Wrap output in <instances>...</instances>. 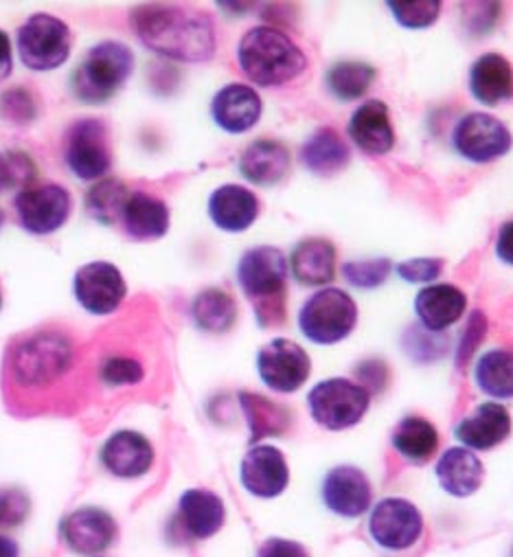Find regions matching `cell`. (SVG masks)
Listing matches in <instances>:
<instances>
[{
    "instance_id": "obj_1",
    "label": "cell",
    "mask_w": 513,
    "mask_h": 557,
    "mask_svg": "<svg viewBox=\"0 0 513 557\" xmlns=\"http://www.w3.org/2000/svg\"><path fill=\"white\" fill-rule=\"evenodd\" d=\"M133 32L154 53L178 62H207L217 40L213 21L178 5H141L130 16Z\"/></svg>"
},
{
    "instance_id": "obj_2",
    "label": "cell",
    "mask_w": 513,
    "mask_h": 557,
    "mask_svg": "<svg viewBox=\"0 0 513 557\" xmlns=\"http://www.w3.org/2000/svg\"><path fill=\"white\" fill-rule=\"evenodd\" d=\"M237 62L241 73L256 86H284L308 69L303 51L275 27H254L239 40Z\"/></svg>"
},
{
    "instance_id": "obj_3",
    "label": "cell",
    "mask_w": 513,
    "mask_h": 557,
    "mask_svg": "<svg viewBox=\"0 0 513 557\" xmlns=\"http://www.w3.org/2000/svg\"><path fill=\"white\" fill-rule=\"evenodd\" d=\"M237 278L262 327L284 323L288 259L279 248L256 246L246 250L237 265Z\"/></svg>"
},
{
    "instance_id": "obj_4",
    "label": "cell",
    "mask_w": 513,
    "mask_h": 557,
    "mask_svg": "<svg viewBox=\"0 0 513 557\" xmlns=\"http://www.w3.org/2000/svg\"><path fill=\"white\" fill-rule=\"evenodd\" d=\"M135 55L130 47L116 40L95 45L71 77L73 95L84 103H105L133 75Z\"/></svg>"
},
{
    "instance_id": "obj_5",
    "label": "cell",
    "mask_w": 513,
    "mask_h": 557,
    "mask_svg": "<svg viewBox=\"0 0 513 557\" xmlns=\"http://www.w3.org/2000/svg\"><path fill=\"white\" fill-rule=\"evenodd\" d=\"M73 349L66 336L42 332L23 341L12 351L10 371L21 386H47L64 375L71 367Z\"/></svg>"
},
{
    "instance_id": "obj_6",
    "label": "cell",
    "mask_w": 513,
    "mask_h": 557,
    "mask_svg": "<svg viewBox=\"0 0 513 557\" xmlns=\"http://www.w3.org/2000/svg\"><path fill=\"white\" fill-rule=\"evenodd\" d=\"M355 323V301L338 288H325L312 295L299 312V327L303 336L316 345H336L345 341L353 332Z\"/></svg>"
},
{
    "instance_id": "obj_7",
    "label": "cell",
    "mask_w": 513,
    "mask_h": 557,
    "mask_svg": "<svg viewBox=\"0 0 513 557\" xmlns=\"http://www.w3.org/2000/svg\"><path fill=\"white\" fill-rule=\"evenodd\" d=\"M21 62L36 73L60 69L71 55V29L51 14H34L18 29L16 38Z\"/></svg>"
},
{
    "instance_id": "obj_8",
    "label": "cell",
    "mask_w": 513,
    "mask_h": 557,
    "mask_svg": "<svg viewBox=\"0 0 513 557\" xmlns=\"http://www.w3.org/2000/svg\"><path fill=\"white\" fill-rule=\"evenodd\" d=\"M368 404L371 393L345 377L323 380L308 395L314 422L327 431H345L355 426L366 414Z\"/></svg>"
},
{
    "instance_id": "obj_9",
    "label": "cell",
    "mask_w": 513,
    "mask_h": 557,
    "mask_svg": "<svg viewBox=\"0 0 513 557\" xmlns=\"http://www.w3.org/2000/svg\"><path fill=\"white\" fill-rule=\"evenodd\" d=\"M64 159L79 181H99L112 168L108 127L99 119L75 121L64 141Z\"/></svg>"
},
{
    "instance_id": "obj_10",
    "label": "cell",
    "mask_w": 513,
    "mask_h": 557,
    "mask_svg": "<svg viewBox=\"0 0 513 557\" xmlns=\"http://www.w3.org/2000/svg\"><path fill=\"white\" fill-rule=\"evenodd\" d=\"M454 150L470 163H491L511 150V132L502 121L485 112L465 114L452 132Z\"/></svg>"
},
{
    "instance_id": "obj_11",
    "label": "cell",
    "mask_w": 513,
    "mask_h": 557,
    "mask_svg": "<svg viewBox=\"0 0 513 557\" xmlns=\"http://www.w3.org/2000/svg\"><path fill=\"white\" fill-rule=\"evenodd\" d=\"M16 215L21 226L32 235H51L60 231L73 209L71 194L55 183L29 185L18 191Z\"/></svg>"
},
{
    "instance_id": "obj_12",
    "label": "cell",
    "mask_w": 513,
    "mask_h": 557,
    "mask_svg": "<svg viewBox=\"0 0 513 557\" xmlns=\"http://www.w3.org/2000/svg\"><path fill=\"white\" fill-rule=\"evenodd\" d=\"M368 533L381 548L406 550L420 542L424 518L420 509L404 498H384L368 516Z\"/></svg>"
},
{
    "instance_id": "obj_13",
    "label": "cell",
    "mask_w": 513,
    "mask_h": 557,
    "mask_svg": "<svg viewBox=\"0 0 513 557\" xmlns=\"http://www.w3.org/2000/svg\"><path fill=\"white\" fill-rule=\"evenodd\" d=\"M73 293L88 314L105 317L121 308L127 288L121 270L114 263L90 261L75 272Z\"/></svg>"
},
{
    "instance_id": "obj_14",
    "label": "cell",
    "mask_w": 513,
    "mask_h": 557,
    "mask_svg": "<svg viewBox=\"0 0 513 557\" xmlns=\"http://www.w3.org/2000/svg\"><path fill=\"white\" fill-rule=\"evenodd\" d=\"M256 371L268 388L277 393H295L308 382L312 360L301 345L288 338H275L256 356Z\"/></svg>"
},
{
    "instance_id": "obj_15",
    "label": "cell",
    "mask_w": 513,
    "mask_h": 557,
    "mask_svg": "<svg viewBox=\"0 0 513 557\" xmlns=\"http://www.w3.org/2000/svg\"><path fill=\"white\" fill-rule=\"evenodd\" d=\"M241 485L256 498L281 496L290 483L286 457L275 446H254L246 453L239 468Z\"/></svg>"
},
{
    "instance_id": "obj_16",
    "label": "cell",
    "mask_w": 513,
    "mask_h": 557,
    "mask_svg": "<svg viewBox=\"0 0 513 557\" xmlns=\"http://www.w3.org/2000/svg\"><path fill=\"white\" fill-rule=\"evenodd\" d=\"M64 544L77 555H97L112 546L116 537V520L99 507H79L62 520Z\"/></svg>"
},
{
    "instance_id": "obj_17",
    "label": "cell",
    "mask_w": 513,
    "mask_h": 557,
    "mask_svg": "<svg viewBox=\"0 0 513 557\" xmlns=\"http://www.w3.org/2000/svg\"><path fill=\"white\" fill-rule=\"evenodd\" d=\"M323 500L329 511L342 518H358L373 503V487L366 474L353 466L334 468L323 481Z\"/></svg>"
},
{
    "instance_id": "obj_18",
    "label": "cell",
    "mask_w": 513,
    "mask_h": 557,
    "mask_svg": "<svg viewBox=\"0 0 513 557\" xmlns=\"http://www.w3.org/2000/svg\"><path fill=\"white\" fill-rule=\"evenodd\" d=\"M103 468L118 479H139L154 466V448L135 431H118L101 448Z\"/></svg>"
},
{
    "instance_id": "obj_19",
    "label": "cell",
    "mask_w": 513,
    "mask_h": 557,
    "mask_svg": "<svg viewBox=\"0 0 513 557\" xmlns=\"http://www.w3.org/2000/svg\"><path fill=\"white\" fill-rule=\"evenodd\" d=\"M351 141L371 157H381L393 150L396 132L391 125V114L384 101L373 99L362 103L349 121Z\"/></svg>"
},
{
    "instance_id": "obj_20",
    "label": "cell",
    "mask_w": 513,
    "mask_h": 557,
    "mask_svg": "<svg viewBox=\"0 0 513 557\" xmlns=\"http://www.w3.org/2000/svg\"><path fill=\"white\" fill-rule=\"evenodd\" d=\"M262 110V97L246 84H228L211 101L213 121L228 134H243L254 127Z\"/></svg>"
},
{
    "instance_id": "obj_21",
    "label": "cell",
    "mask_w": 513,
    "mask_h": 557,
    "mask_svg": "<svg viewBox=\"0 0 513 557\" xmlns=\"http://www.w3.org/2000/svg\"><path fill=\"white\" fill-rule=\"evenodd\" d=\"M454 435L472 450H491L511 435V414L502 404H480L459 422Z\"/></svg>"
},
{
    "instance_id": "obj_22",
    "label": "cell",
    "mask_w": 513,
    "mask_h": 557,
    "mask_svg": "<svg viewBox=\"0 0 513 557\" xmlns=\"http://www.w3.org/2000/svg\"><path fill=\"white\" fill-rule=\"evenodd\" d=\"M121 224L133 239H161L170 231V209L148 191H130L123 205Z\"/></svg>"
},
{
    "instance_id": "obj_23",
    "label": "cell",
    "mask_w": 513,
    "mask_h": 557,
    "mask_svg": "<svg viewBox=\"0 0 513 557\" xmlns=\"http://www.w3.org/2000/svg\"><path fill=\"white\" fill-rule=\"evenodd\" d=\"M241 176L256 187H273L290 172V152L284 144L260 138L250 144L239 159Z\"/></svg>"
},
{
    "instance_id": "obj_24",
    "label": "cell",
    "mask_w": 513,
    "mask_h": 557,
    "mask_svg": "<svg viewBox=\"0 0 513 557\" xmlns=\"http://www.w3.org/2000/svg\"><path fill=\"white\" fill-rule=\"evenodd\" d=\"M209 215L220 231L243 233L260 215V200L239 185H224L209 198Z\"/></svg>"
},
{
    "instance_id": "obj_25",
    "label": "cell",
    "mask_w": 513,
    "mask_h": 557,
    "mask_svg": "<svg viewBox=\"0 0 513 557\" xmlns=\"http://www.w3.org/2000/svg\"><path fill=\"white\" fill-rule=\"evenodd\" d=\"M178 520L189 537L207 540L222 529L226 507L222 498L209 490H187L178 503Z\"/></svg>"
},
{
    "instance_id": "obj_26",
    "label": "cell",
    "mask_w": 513,
    "mask_h": 557,
    "mask_svg": "<svg viewBox=\"0 0 513 557\" xmlns=\"http://www.w3.org/2000/svg\"><path fill=\"white\" fill-rule=\"evenodd\" d=\"M465 306H467L465 295L459 288L448 284L428 286L415 299V312L422 325L430 332H443L456 321H461Z\"/></svg>"
},
{
    "instance_id": "obj_27",
    "label": "cell",
    "mask_w": 513,
    "mask_h": 557,
    "mask_svg": "<svg viewBox=\"0 0 513 557\" xmlns=\"http://www.w3.org/2000/svg\"><path fill=\"white\" fill-rule=\"evenodd\" d=\"M470 90L476 101L485 106H498L513 97V69L498 55L487 53L478 58L470 73Z\"/></svg>"
},
{
    "instance_id": "obj_28",
    "label": "cell",
    "mask_w": 513,
    "mask_h": 557,
    "mask_svg": "<svg viewBox=\"0 0 513 557\" xmlns=\"http://www.w3.org/2000/svg\"><path fill=\"white\" fill-rule=\"evenodd\" d=\"M485 468L480 459L467 448H450L437 461V479L441 487L456 496H472L483 485Z\"/></svg>"
},
{
    "instance_id": "obj_29",
    "label": "cell",
    "mask_w": 513,
    "mask_h": 557,
    "mask_svg": "<svg viewBox=\"0 0 513 557\" xmlns=\"http://www.w3.org/2000/svg\"><path fill=\"white\" fill-rule=\"evenodd\" d=\"M297 282L303 286H325L336 274V248L327 239H305L290 257Z\"/></svg>"
},
{
    "instance_id": "obj_30",
    "label": "cell",
    "mask_w": 513,
    "mask_h": 557,
    "mask_svg": "<svg viewBox=\"0 0 513 557\" xmlns=\"http://www.w3.org/2000/svg\"><path fill=\"white\" fill-rule=\"evenodd\" d=\"M349 159L351 154L347 144L331 127H321L318 132H314L301 148L303 165L318 176L340 174L349 165Z\"/></svg>"
},
{
    "instance_id": "obj_31",
    "label": "cell",
    "mask_w": 513,
    "mask_h": 557,
    "mask_svg": "<svg viewBox=\"0 0 513 557\" xmlns=\"http://www.w3.org/2000/svg\"><path fill=\"white\" fill-rule=\"evenodd\" d=\"M241 410L248 420L250 429V442L256 444L264 437H279L290 426V412L288 408L275 404L273 399L256 395V393H239Z\"/></svg>"
},
{
    "instance_id": "obj_32",
    "label": "cell",
    "mask_w": 513,
    "mask_h": 557,
    "mask_svg": "<svg viewBox=\"0 0 513 557\" xmlns=\"http://www.w3.org/2000/svg\"><path fill=\"white\" fill-rule=\"evenodd\" d=\"M393 448L411 463H426L439 448V435L428 420L406 417L393 433Z\"/></svg>"
},
{
    "instance_id": "obj_33",
    "label": "cell",
    "mask_w": 513,
    "mask_h": 557,
    "mask_svg": "<svg viewBox=\"0 0 513 557\" xmlns=\"http://www.w3.org/2000/svg\"><path fill=\"white\" fill-rule=\"evenodd\" d=\"M474 380L483 393L496 399L513 397V349H493L478 358Z\"/></svg>"
},
{
    "instance_id": "obj_34",
    "label": "cell",
    "mask_w": 513,
    "mask_h": 557,
    "mask_svg": "<svg viewBox=\"0 0 513 557\" xmlns=\"http://www.w3.org/2000/svg\"><path fill=\"white\" fill-rule=\"evenodd\" d=\"M193 323L209 334H224L237 321V306L230 295L220 288H209L200 293L191 304Z\"/></svg>"
},
{
    "instance_id": "obj_35",
    "label": "cell",
    "mask_w": 513,
    "mask_h": 557,
    "mask_svg": "<svg viewBox=\"0 0 513 557\" xmlns=\"http://www.w3.org/2000/svg\"><path fill=\"white\" fill-rule=\"evenodd\" d=\"M127 194H130V189L125 187V183L116 178H103L88 191L86 211L95 222L103 226H114L116 222H121Z\"/></svg>"
},
{
    "instance_id": "obj_36",
    "label": "cell",
    "mask_w": 513,
    "mask_h": 557,
    "mask_svg": "<svg viewBox=\"0 0 513 557\" xmlns=\"http://www.w3.org/2000/svg\"><path fill=\"white\" fill-rule=\"evenodd\" d=\"M375 82V69L364 62H338L327 71V88L340 101L362 97Z\"/></svg>"
},
{
    "instance_id": "obj_37",
    "label": "cell",
    "mask_w": 513,
    "mask_h": 557,
    "mask_svg": "<svg viewBox=\"0 0 513 557\" xmlns=\"http://www.w3.org/2000/svg\"><path fill=\"white\" fill-rule=\"evenodd\" d=\"M36 172V163L25 152H0V191L34 185Z\"/></svg>"
},
{
    "instance_id": "obj_38",
    "label": "cell",
    "mask_w": 513,
    "mask_h": 557,
    "mask_svg": "<svg viewBox=\"0 0 513 557\" xmlns=\"http://www.w3.org/2000/svg\"><path fill=\"white\" fill-rule=\"evenodd\" d=\"M342 274L347 282L355 288L371 290L381 286L391 274L389 259H375V261H349L342 265Z\"/></svg>"
},
{
    "instance_id": "obj_39",
    "label": "cell",
    "mask_w": 513,
    "mask_h": 557,
    "mask_svg": "<svg viewBox=\"0 0 513 557\" xmlns=\"http://www.w3.org/2000/svg\"><path fill=\"white\" fill-rule=\"evenodd\" d=\"M396 21L406 29H426L437 23L441 3L439 0H420V3H389Z\"/></svg>"
},
{
    "instance_id": "obj_40",
    "label": "cell",
    "mask_w": 513,
    "mask_h": 557,
    "mask_svg": "<svg viewBox=\"0 0 513 557\" xmlns=\"http://www.w3.org/2000/svg\"><path fill=\"white\" fill-rule=\"evenodd\" d=\"M99 375H101V382L108 386L139 384L143 380V367L141 362L127 356H110L101 362Z\"/></svg>"
},
{
    "instance_id": "obj_41",
    "label": "cell",
    "mask_w": 513,
    "mask_h": 557,
    "mask_svg": "<svg viewBox=\"0 0 513 557\" xmlns=\"http://www.w3.org/2000/svg\"><path fill=\"white\" fill-rule=\"evenodd\" d=\"M32 511V498L18 487H0V527H18Z\"/></svg>"
},
{
    "instance_id": "obj_42",
    "label": "cell",
    "mask_w": 513,
    "mask_h": 557,
    "mask_svg": "<svg viewBox=\"0 0 513 557\" xmlns=\"http://www.w3.org/2000/svg\"><path fill=\"white\" fill-rule=\"evenodd\" d=\"M0 112L12 123H29L36 119V103L27 90L16 88L0 97Z\"/></svg>"
},
{
    "instance_id": "obj_43",
    "label": "cell",
    "mask_w": 513,
    "mask_h": 557,
    "mask_svg": "<svg viewBox=\"0 0 513 557\" xmlns=\"http://www.w3.org/2000/svg\"><path fill=\"white\" fill-rule=\"evenodd\" d=\"M443 261L441 259H409L398 265L400 276L409 284H428L441 274Z\"/></svg>"
},
{
    "instance_id": "obj_44",
    "label": "cell",
    "mask_w": 513,
    "mask_h": 557,
    "mask_svg": "<svg viewBox=\"0 0 513 557\" xmlns=\"http://www.w3.org/2000/svg\"><path fill=\"white\" fill-rule=\"evenodd\" d=\"M256 557H310V555L305 546L295 540L271 537L260 546V550H256Z\"/></svg>"
},
{
    "instance_id": "obj_45",
    "label": "cell",
    "mask_w": 513,
    "mask_h": 557,
    "mask_svg": "<svg viewBox=\"0 0 513 557\" xmlns=\"http://www.w3.org/2000/svg\"><path fill=\"white\" fill-rule=\"evenodd\" d=\"M483 336H485V317L480 312H474L467 323V332L463 334L461 345H459V364L467 362L472 351L480 345Z\"/></svg>"
},
{
    "instance_id": "obj_46",
    "label": "cell",
    "mask_w": 513,
    "mask_h": 557,
    "mask_svg": "<svg viewBox=\"0 0 513 557\" xmlns=\"http://www.w3.org/2000/svg\"><path fill=\"white\" fill-rule=\"evenodd\" d=\"M496 255H498L504 263L513 265V220L506 222V224L500 228L498 239H496Z\"/></svg>"
},
{
    "instance_id": "obj_47",
    "label": "cell",
    "mask_w": 513,
    "mask_h": 557,
    "mask_svg": "<svg viewBox=\"0 0 513 557\" xmlns=\"http://www.w3.org/2000/svg\"><path fill=\"white\" fill-rule=\"evenodd\" d=\"M14 71V53H12V40L5 32H0V84H3Z\"/></svg>"
},
{
    "instance_id": "obj_48",
    "label": "cell",
    "mask_w": 513,
    "mask_h": 557,
    "mask_svg": "<svg viewBox=\"0 0 513 557\" xmlns=\"http://www.w3.org/2000/svg\"><path fill=\"white\" fill-rule=\"evenodd\" d=\"M0 557H18V544L0 533Z\"/></svg>"
},
{
    "instance_id": "obj_49",
    "label": "cell",
    "mask_w": 513,
    "mask_h": 557,
    "mask_svg": "<svg viewBox=\"0 0 513 557\" xmlns=\"http://www.w3.org/2000/svg\"><path fill=\"white\" fill-rule=\"evenodd\" d=\"M3 224H5V211L0 209V228H3Z\"/></svg>"
},
{
    "instance_id": "obj_50",
    "label": "cell",
    "mask_w": 513,
    "mask_h": 557,
    "mask_svg": "<svg viewBox=\"0 0 513 557\" xmlns=\"http://www.w3.org/2000/svg\"><path fill=\"white\" fill-rule=\"evenodd\" d=\"M0 308H3V295H0Z\"/></svg>"
},
{
    "instance_id": "obj_51",
    "label": "cell",
    "mask_w": 513,
    "mask_h": 557,
    "mask_svg": "<svg viewBox=\"0 0 513 557\" xmlns=\"http://www.w3.org/2000/svg\"><path fill=\"white\" fill-rule=\"evenodd\" d=\"M511 557H513V548H511Z\"/></svg>"
}]
</instances>
